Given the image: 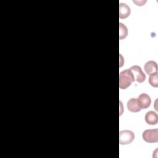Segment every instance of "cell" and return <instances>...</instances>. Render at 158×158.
<instances>
[{"mask_svg": "<svg viewBox=\"0 0 158 158\" xmlns=\"http://www.w3.org/2000/svg\"><path fill=\"white\" fill-rule=\"evenodd\" d=\"M135 81L134 77L130 69H126L119 74V87L120 89H125Z\"/></svg>", "mask_w": 158, "mask_h": 158, "instance_id": "6da1fadb", "label": "cell"}, {"mask_svg": "<svg viewBox=\"0 0 158 158\" xmlns=\"http://www.w3.org/2000/svg\"><path fill=\"white\" fill-rule=\"evenodd\" d=\"M144 141L148 143H154L158 141V129H147L142 134Z\"/></svg>", "mask_w": 158, "mask_h": 158, "instance_id": "7a4b0ae2", "label": "cell"}, {"mask_svg": "<svg viewBox=\"0 0 158 158\" xmlns=\"http://www.w3.org/2000/svg\"><path fill=\"white\" fill-rule=\"evenodd\" d=\"M135 139V134L131 130H122L119 133V143L120 144L125 145L131 143Z\"/></svg>", "mask_w": 158, "mask_h": 158, "instance_id": "3957f363", "label": "cell"}, {"mask_svg": "<svg viewBox=\"0 0 158 158\" xmlns=\"http://www.w3.org/2000/svg\"><path fill=\"white\" fill-rule=\"evenodd\" d=\"M129 69L134 77L135 81H136L139 83H143V81H145L146 75L142 70L141 67H139V65H135L131 66Z\"/></svg>", "mask_w": 158, "mask_h": 158, "instance_id": "277c9868", "label": "cell"}, {"mask_svg": "<svg viewBox=\"0 0 158 158\" xmlns=\"http://www.w3.org/2000/svg\"><path fill=\"white\" fill-rule=\"evenodd\" d=\"M137 99L138 104L141 109L148 108L151 103L150 96L146 93H141Z\"/></svg>", "mask_w": 158, "mask_h": 158, "instance_id": "5b68a950", "label": "cell"}, {"mask_svg": "<svg viewBox=\"0 0 158 158\" xmlns=\"http://www.w3.org/2000/svg\"><path fill=\"white\" fill-rule=\"evenodd\" d=\"M144 70L148 75H152L157 72V64L154 60H149L144 64Z\"/></svg>", "mask_w": 158, "mask_h": 158, "instance_id": "8992f818", "label": "cell"}, {"mask_svg": "<svg viewBox=\"0 0 158 158\" xmlns=\"http://www.w3.org/2000/svg\"><path fill=\"white\" fill-rule=\"evenodd\" d=\"M146 122L151 125H156L158 122V115L156 112L152 110H150L146 112L145 117Z\"/></svg>", "mask_w": 158, "mask_h": 158, "instance_id": "52a82bcc", "label": "cell"}, {"mask_svg": "<svg viewBox=\"0 0 158 158\" xmlns=\"http://www.w3.org/2000/svg\"><path fill=\"white\" fill-rule=\"evenodd\" d=\"M130 7L125 3H120L119 5V17L120 19H126L130 14Z\"/></svg>", "mask_w": 158, "mask_h": 158, "instance_id": "ba28073f", "label": "cell"}, {"mask_svg": "<svg viewBox=\"0 0 158 158\" xmlns=\"http://www.w3.org/2000/svg\"><path fill=\"white\" fill-rule=\"evenodd\" d=\"M127 106L128 110L132 112H138L141 110L138 104L136 98L130 99L127 102Z\"/></svg>", "mask_w": 158, "mask_h": 158, "instance_id": "9c48e42d", "label": "cell"}, {"mask_svg": "<svg viewBox=\"0 0 158 158\" xmlns=\"http://www.w3.org/2000/svg\"><path fill=\"white\" fill-rule=\"evenodd\" d=\"M149 84L154 87L157 88L158 86V75L157 72L154 74H152L149 77Z\"/></svg>", "mask_w": 158, "mask_h": 158, "instance_id": "30bf717a", "label": "cell"}, {"mask_svg": "<svg viewBox=\"0 0 158 158\" xmlns=\"http://www.w3.org/2000/svg\"><path fill=\"white\" fill-rule=\"evenodd\" d=\"M127 35H128L127 28L124 24L120 23V40L125 38Z\"/></svg>", "mask_w": 158, "mask_h": 158, "instance_id": "8fae6325", "label": "cell"}]
</instances>
